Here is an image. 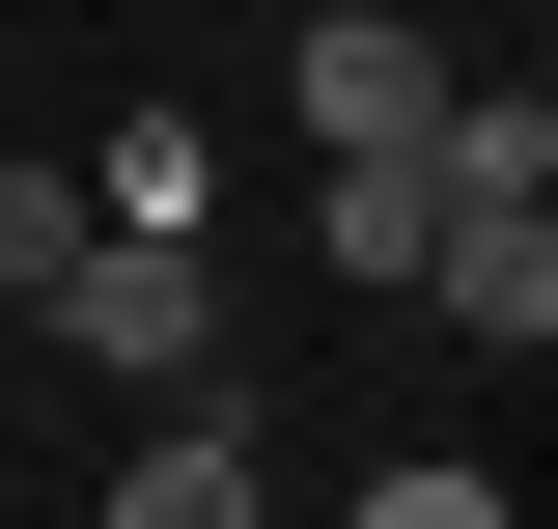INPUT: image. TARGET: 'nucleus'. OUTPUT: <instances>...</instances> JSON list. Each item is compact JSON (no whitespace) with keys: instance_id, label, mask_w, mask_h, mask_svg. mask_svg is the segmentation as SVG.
Here are the masks:
<instances>
[{"instance_id":"obj_1","label":"nucleus","mask_w":558,"mask_h":529,"mask_svg":"<svg viewBox=\"0 0 558 529\" xmlns=\"http://www.w3.org/2000/svg\"><path fill=\"white\" fill-rule=\"evenodd\" d=\"M28 307H57L84 362H112V391H223V251H196V223H84V251L28 279Z\"/></svg>"},{"instance_id":"obj_2","label":"nucleus","mask_w":558,"mask_h":529,"mask_svg":"<svg viewBox=\"0 0 558 529\" xmlns=\"http://www.w3.org/2000/svg\"><path fill=\"white\" fill-rule=\"evenodd\" d=\"M279 112H307V139H418V112H447V57H418V0H307V57H279Z\"/></svg>"},{"instance_id":"obj_3","label":"nucleus","mask_w":558,"mask_h":529,"mask_svg":"<svg viewBox=\"0 0 558 529\" xmlns=\"http://www.w3.org/2000/svg\"><path fill=\"white\" fill-rule=\"evenodd\" d=\"M84 529H252V418H223V391H140V473Z\"/></svg>"},{"instance_id":"obj_4","label":"nucleus","mask_w":558,"mask_h":529,"mask_svg":"<svg viewBox=\"0 0 558 529\" xmlns=\"http://www.w3.org/2000/svg\"><path fill=\"white\" fill-rule=\"evenodd\" d=\"M307 251H336V279H418V251H447V168H418V139H336Z\"/></svg>"},{"instance_id":"obj_5","label":"nucleus","mask_w":558,"mask_h":529,"mask_svg":"<svg viewBox=\"0 0 558 529\" xmlns=\"http://www.w3.org/2000/svg\"><path fill=\"white\" fill-rule=\"evenodd\" d=\"M196 196H223V139H196V112H140L112 168H84V223H196Z\"/></svg>"},{"instance_id":"obj_6","label":"nucleus","mask_w":558,"mask_h":529,"mask_svg":"<svg viewBox=\"0 0 558 529\" xmlns=\"http://www.w3.org/2000/svg\"><path fill=\"white\" fill-rule=\"evenodd\" d=\"M84 251V168H0V279H57Z\"/></svg>"},{"instance_id":"obj_7","label":"nucleus","mask_w":558,"mask_h":529,"mask_svg":"<svg viewBox=\"0 0 558 529\" xmlns=\"http://www.w3.org/2000/svg\"><path fill=\"white\" fill-rule=\"evenodd\" d=\"M363 529H502V473H363Z\"/></svg>"}]
</instances>
